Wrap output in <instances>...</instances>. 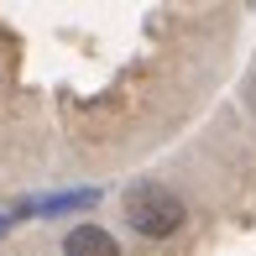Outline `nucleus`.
Wrapping results in <instances>:
<instances>
[{
	"label": "nucleus",
	"instance_id": "1",
	"mask_svg": "<svg viewBox=\"0 0 256 256\" xmlns=\"http://www.w3.org/2000/svg\"><path fill=\"white\" fill-rule=\"evenodd\" d=\"M126 225H131L136 236H146V240H168V236H178V230L188 225V204L172 188L146 183V188H136L131 199H126Z\"/></svg>",
	"mask_w": 256,
	"mask_h": 256
},
{
	"label": "nucleus",
	"instance_id": "2",
	"mask_svg": "<svg viewBox=\"0 0 256 256\" xmlns=\"http://www.w3.org/2000/svg\"><path fill=\"white\" fill-rule=\"evenodd\" d=\"M63 256H120V251H115V236L104 225H74L63 236Z\"/></svg>",
	"mask_w": 256,
	"mask_h": 256
},
{
	"label": "nucleus",
	"instance_id": "3",
	"mask_svg": "<svg viewBox=\"0 0 256 256\" xmlns=\"http://www.w3.org/2000/svg\"><path fill=\"white\" fill-rule=\"evenodd\" d=\"M251 110H256V78H251Z\"/></svg>",
	"mask_w": 256,
	"mask_h": 256
}]
</instances>
